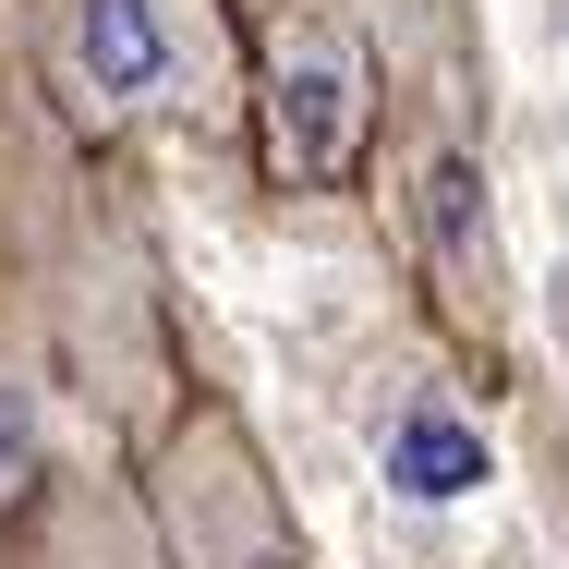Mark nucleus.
I'll return each instance as SVG.
<instances>
[{"label":"nucleus","instance_id":"f257e3e1","mask_svg":"<svg viewBox=\"0 0 569 569\" xmlns=\"http://www.w3.org/2000/svg\"><path fill=\"white\" fill-rule=\"evenodd\" d=\"M363 121H376L363 37L328 0H279L267 12V158H279V182H340L363 158Z\"/></svg>","mask_w":569,"mask_h":569},{"label":"nucleus","instance_id":"f03ea898","mask_svg":"<svg viewBox=\"0 0 569 569\" xmlns=\"http://www.w3.org/2000/svg\"><path fill=\"white\" fill-rule=\"evenodd\" d=\"M412 242H425V279L449 291V316L497 340V316H509V254H497L485 170H472V146H449V133L412 146Z\"/></svg>","mask_w":569,"mask_h":569},{"label":"nucleus","instance_id":"7ed1b4c3","mask_svg":"<svg viewBox=\"0 0 569 569\" xmlns=\"http://www.w3.org/2000/svg\"><path fill=\"white\" fill-rule=\"evenodd\" d=\"M73 86H86V110H170L182 98V24H170V0H73Z\"/></svg>","mask_w":569,"mask_h":569},{"label":"nucleus","instance_id":"20e7f679","mask_svg":"<svg viewBox=\"0 0 569 569\" xmlns=\"http://www.w3.org/2000/svg\"><path fill=\"white\" fill-rule=\"evenodd\" d=\"M388 485L425 497V509H449V497L485 485V437H472L460 412H437V400H412V412L388 425Z\"/></svg>","mask_w":569,"mask_h":569},{"label":"nucleus","instance_id":"39448f33","mask_svg":"<svg viewBox=\"0 0 569 569\" xmlns=\"http://www.w3.org/2000/svg\"><path fill=\"white\" fill-rule=\"evenodd\" d=\"M12 472H24V388H0V497H12Z\"/></svg>","mask_w":569,"mask_h":569}]
</instances>
